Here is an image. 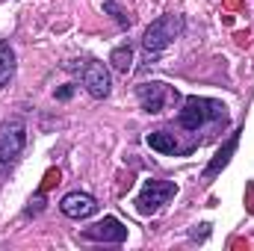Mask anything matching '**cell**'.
<instances>
[{"mask_svg":"<svg viewBox=\"0 0 254 251\" xmlns=\"http://www.w3.org/2000/svg\"><path fill=\"white\" fill-rule=\"evenodd\" d=\"M219 119H225V107H222L219 101L198 98V95H190V98L184 101L181 113H178V125L184 127V130H190V133H198L201 127L213 125V122H219Z\"/></svg>","mask_w":254,"mask_h":251,"instance_id":"obj_1","label":"cell"},{"mask_svg":"<svg viewBox=\"0 0 254 251\" xmlns=\"http://www.w3.org/2000/svg\"><path fill=\"white\" fill-rule=\"evenodd\" d=\"M181 33H184V18H181V15H163V18H157V21L145 30L142 45H145L148 54H160V51H166Z\"/></svg>","mask_w":254,"mask_h":251,"instance_id":"obj_2","label":"cell"},{"mask_svg":"<svg viewBox=\"0 0 254 251\" xmlns=\"http://www.w3.org/2000/svg\"><path fill=\"white\" fill-rule=\"evenodd\" d=\"M175 195H178V184L175 181H145V187L136 195L133 204H136V213L139 216H151V213H157Z\"/></svg>","mask_w":254,"mask_h":251,"instance_id":"obj_3","label":"cell"},{"mask_svg":"<svg viewBox=\"0 0 254 251\" xmlns=\"http://www.w3.org/2000/svg\"><path fill=\"white\" fill-rule=\"evenodd\" d=\"M24 142H27V127L21 119H9L0 125V163L9 166L18 160V154L24 151Z\"/></svg>","mask_w":254,"mask_h":251,"instance_id":"obj_4","label":"cell"},{"mask_svg":"<svg viewBox=\"0 0 254 251\" xmlns=\"http://www.w3.org/2000/svg\"><path fill=\"white\" fill-rule=\"evenodd\" d=\"M136 98H139L145 113L157 116V113H163L169 107V101H178V92L172 86H166V83H139L136 86Z\"/></svg>","mask_w":254,"mask_h":251,"instance_id":"obj_5","label":"cell"},{"mask_svg":"<svg viewBox=\"0 0 254 251\" xmlns=\"http://www.w3.org/2000/svg\"><path fill=\"white\" fill-rule=\"evenodd\" d=\"M80 77H83V86H86V92L92 95V98H107L110 95V71H107V65L98 63V60H92V63L83 65V71H80Z\"/></svg>","mask_w":254,"mask_h":251,"instance_id":"obj_6","label":"cell"},{"mask_svg":"<svg viewBox=\"0 0 254 251\" xmlns=\"http://www.w3.org/2000/svg\"><path fill=\"white\" fill-rule=\"evenodd\" d=\"M83 240H95V243H125L127 228L119 219L107 216L104 222H98V225H92V228H83Z\"/></svg>","mask_w":254,"mask_h":251,"instance_id":"obj_7","label":"cell"},{"mask_svg":"<svg viewBox=\"0 0 254 251\" xmlns=\"http://www.w3.org/2000/svg\"><path fill=\"white\" fill-rule=\"evenodd\" d=\"M60 210H63L68 219H89L95 210H98V201L86 192H68L63 201H60Z\"/></svg>","mask_w":254,"mask_h":251,"instance_id":"obj_8","label":"cell"},{"mask_svg":"<svg viewBox=\"0 0 254 251\" xmlns=\"http://www.w3.org/2000/svg\"><path fill=\"white\" fill-rule=\"evenodd\" d=\"M237 142H240V130H237V133H231V139H228V142H225V145L216 151V157H213V160H210V166L204 169V181H213V178H216V175H219V172L228 166L231 154L237 151Z\"/></svg>","mask_w":254,"mask_h":251,"instance_id":"obj_9","label":"cell"},{"mask_svg":"<svg viewBox=\"0 0 254 251\" xmlns=\"http://www.w3.org/2000/svg\"><path fill=\"white\" fill-rule=\"evenodd\" d=\"M145 142H148L154 151H160V154H187V151L178 145L175 133H169V130H154V133H148Z\"/></svg>","mask_w":254,"mask_h":251,"instance_id":"obj_10","label":"cell"},{"mask_svg":"<svg viewBox=\"0 0 254 251\" xmlns=\"http://www.w3.org/2000/svg\"><path fill=\"white\" fill-rule=\"evenodd\" d=\"M12 74H15V51L9 48V42L0 39V89L9 86Z\"/></svg>","mask_w":254,"mask_h":251,"instance_id":"obj_11","label":"cell"},{"mask_svg":"<svg viewBox=\"0 0 254 251\" xmlns=\"http://www.w3.org/2000/svg\"><path fill=\"white\" fill-rule=\"evenodd\" d=\"M110 63H113V68H119V71H130V63H133V51H130V45L116 48V51L110 54Z\"/></svg>","mask_w":254,"mask_h":251,"instance_id":"obj_12","label":"cell"},{"mask_svg":"<svg viewBox=\"0 0 254 251\" xmlns=\"http://www.w3.org/2000/svg\"><path fill=\"white\" fill-rule=\"evenodd\" d=\"M104 9H107V12H113V15H116V21H119L122 27H130V18H127L125 12H122V6H119V3L107 0V3H104Z\"/></svg>","mask_w":254,"mask_h":251,"instance_id":"obj_13","label":"cell"},{"mask_svg":"<svg viewBox=\"0 0 254 251\" xmlns=\"http://www.w3.org/2000/svg\"><path fill=\"white\" fill-rule=\"evenodd\" d=\"M42 210V195H36L33 201H30V207H27V216H33V213H39Z\"/></svg>","mask_w":254,"mask_h":251,"instance_id":"obj_14","label":"cell"},{"mask_svg":"<svg viewBox=\"0 0 254 251\" xmlns=\"http://www.w3.org/2000/svg\"><path fill=\"white\" fill-rule=\"evenodd\" d=\"M71 95H74V86H63V89L57 92V98H63V101H68Z\"/></svg>","mask_w":254,"mask_h":251,"instance_id":"obj_15","label":"cell"}]
</instances>
